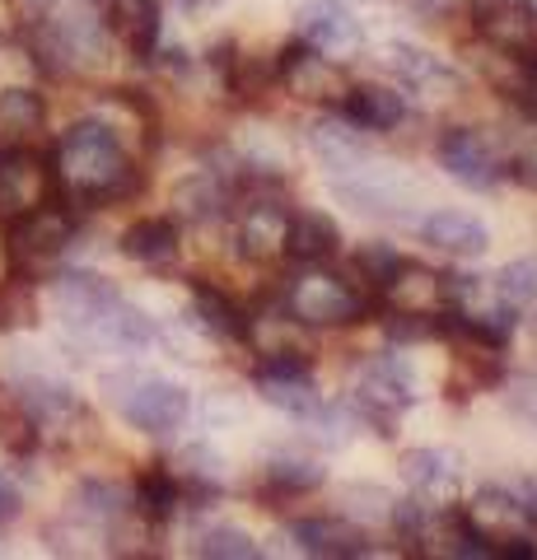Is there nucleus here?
Wrapping results in <instances>:
<instances>
[{"label": "nucleus", "mask_w": 537, "mask_h": 560, "mask_svg": "<svg viewBox=\"0 0 537 560\" xmlns=\"http://www.w3.org/2000/svg\"><path fill=\"white\" fill-rule=\"evenodd\" d=\"M341 253V230L332 215L323 210H294L290 215V230H285V257L290 261H304V267H323Z\"/></svg>", "instance_id": "nucleus-21"}, {"label": "nucleus", "mask_w": 537, "mask_h": 560, "mask_svg": "<svg viewBox=\"0 0 537 560\" xmlns=\"http://www.w3.org/2000/svg\"><path fill=\"white\" fill-rule=\"evenodd\" d=\"M75 238V220L66 215L61 206H33L24 215H14L10 224V257L24 261V267H43V261H57Z\"/></svg>", "instance_id": "nucleus-9"}, {"label": "nucleus", "mask_w": 537, "mask_h": 560, "mask_svg": "<svg viewBox=\"0 0 537 560\" xmlns=\"http://www.w3.org/2000/svg\"><path fill=\"white\" fill-rule=\"evenodd\" d=\"M285 308H290V318L304 323V327H346V323H360L365 294H360L355 285H346L341 276L308 271L290 285Z\"/></svg>", "instance_id": "nucleus-5"}, {"label": "nucleus", "mask_w": 537, "mask_h": 560, "mask_svg": "<svg viewBox=\"0 0 537 560\" xmlns=\"http://www.w3.org/2000/svg\"><path fill=\"white\" fill-rule=\"evenodd\" d=\"M318 486H327V467L318 458H304V453H271L267 458V495H314Z\"/></svg>", "instance_id": "nucleus-28"}, {"label": "nucleus", "mask_w": 537, "mask_h": 560, "mask_svg": "<svg viewBox=\"0 0 537 560\" xmlns=\"http://www.w3.org/2000/svg\"><path fill=\"white\" fill-rule=\"evenodd\" d=\"M472 24L491 51L537 57V5L533 0H472Z\"/></svg>", "instance_id": "nucleus-10"}, {"label": "nucleus", "mask_w": 537, "mask_h": 560, "mask_svg": "<svg viewBox=\"0 0 537 560\" xmlns=\"http://www.w3.org/2000/svg\"><path fill=\"white\" fill-rule=\"evenodd\" d=\"M192 551L206 556V560H257L262 556V547H257L244 528H234V523H215V528H206Z\"/></svg>", "instance_id": "nucleus-33"}, {"label": "nucleus", "mask_w": 537, "mask_h": 560, "mask_svg": "<svg viewBox=\"0 0 537 560\" xmlns=\"http://www.w3.org/2000/svg\"><path fill=\"white\" fill-rule=\"evenodd\" d=\"M341 504H346V518L351 523H360V528H388L393 523V510H397V495L393 490H384V486H351L341 495Z\"/></svg>", "instance_id": "nucleus-32"}, {"label": "nucleus", "mask_w": 537, "mask_h": 560, "mask_svg": "<svg viewBox=\"0 0 537 560\" xmlns=\"http://www.w3.org/2000/svg\"><path fill=\"white\" fill-rule=\"evenodd\" d=\"M308 150L318 154V164L341 178V173H355L360 164H370V145H365V131L346 117H323L308 127Z\"/></svg>", "instance_id": "nucleus-17"}, {"label": "nucleus", "mask_w": 537, "mask_h": 560, "mask_svg": "<svg viewBox=\"0 0 537 560\" xmlns=\"http://www.w3.org/2000/svg\"><path fill=\"white\" fill-rule=\"evenodd\" d=\"M57 173L80 201H117V197H131V191L141 187L117 131L108 121H94V117L75 121V127L61 136Z\"/></svg>", "instance_id": "nucleus-1"}, {"label": "nucleus", "mask_w": 537, "mask_h": 560, "mask_svg": "<svg viewBox=\"0 0 537 560\" xmlns=\"http://www.w3.org/2000/svg\"><path fill=\"white\" fill-rule=\"evenodd\" d=\"M14 10H20L28 24H43V20L57 14V0H14Z\"/></svg>", "instance_id": "nucleus-41"}, {"label": "nucleus", "mask_w": 537, "mask_h": 560, "mask_svg": "<svg viewBox=\"0 0 537 560\" xmlns=\"http://www.w3.org/2000/svg\"><path fill=\"white\" fill-rule=\"evenodd\" d=\"M51 197V168L24 145L0 150V215H24Z\"/></svg>", "instance_id": "nucleus-12"}, {"label": "nucleus", "mask_w": 537, "mask_h": 560, "mask_svg": "<svg viewBox=\"0 0 537 560\" xmlns=\"http://www.w3.org/2000/svg\"><path fill=\"white\" fill-rule=\"evenodd\" d=\"M108 393L117 401V411H122V420L141 434H173V430H183L187 416H192V397H187V388L164 378V374L108 378Z\"/></svg>", "instance_id": "nucleus-3"}, {"label": "nucleus", "mask_w": 537, "mask_h": 560, "mask_svg": "<svg viewBox=\"0 0 537 560\" xmlns=\"http://www.w3.org/2000/svg\"><path fill=\"white\" fill-rule=\"evenodd\" d=\"M38 323V300L24 280H5L0 285V331H14V327H33Z\"/></svg>", "instance_id": "nucleus-36"}, {"label": "nucleus", "mask_w": 537, "mask_h": 560, "mask_svg": "<svg viewBox=\"0 0 537 560\" xmlns=\"http://www.w3.org/2000/svg\"><path fill=\"white\" fill-rule=\"evenodd\" d=\"M285 230H290V215L271 201H253L248 215L238 220V257L244 261H281L285 257Z\"/></svg>", "instance_id": "nucleus-20"}, {"label": "nucleus", "mask_w": 537, "mask_h": 560, "mask_svg": "<svg viewBox=\"0 0 537 560\" xmlns=\"http://www.w3.org/2000/svg\"><path fill=\"white\" fill-rule=\"evenodd\" d=\"M122 253L141 267H164V261L178 257V220L173 215H145L127 224L122 234Z\"/></svg>", "instance_id": "nucleus-25"}, {"label": "nucleus", "mask_w": 537, "mask_h": 560, "mask_svg": "<svg viewBox=\"0 0 537 560\" xmlns=\"http://www.w3.org/2000/svg\"><path fill=\"white\" fill-rule=\"evenodd\" d=\"M365 5H374V0H365Z\"/></svg>", "instance_id": "nucleus-43"}, {"label": "nucleus", "mask_w": 537, "mask_h": 560, "mask_svg": "<svg viewBox=\"0 0 537 560\" xmlns=\"http://www.w3.org/2000/svg\"><path fill=\"white\" fill-rule=\"evenodd\" d=\"M300 43L341 61L365 47V24H360L355 10L341 5V0H308L300 10Z\"/></svg>", "instance_id": "nucleus-11"}, {"label": "nucleus", "mask_w": 537, "mask_h": 560, "mask_svg": "<svg viewBox=\"0 0 537 560\" xmlns=\"http://www.w3.org/2000/svg\"><path fill=\"white\" fill-rule=\"evenodd\" d=\"M505 401H510V411L518 416V420H528V425H537V374H505Z\"/></svg>", "instance_id": "nucleus-37"}, {"label": "nucleus", "mask_w": 537, "mask_h": 560, "mask_svg": "<svg viewBox=\"0 0 537 560\" xmlns=\"http://www.w3.org/2000/svg\"><path fill=\"white\" fill-rule=\"evenodd\" d=\"M495 300L510 304V308L537 304V257H514L510 267L495 276Z\"/></svg>", "instance_id": "nucleus-34"}, {"label": "nucleus", "mask_w": 537, "mask_h": 560, "mask_svg": "<svg viewBox=\"0 0 537 560\" xmlns=\"http://www.w3.org/2000/svg\"><path fill=\"white\" fill-rule=\"evenodd\" d=\"M168 471H173V481H178L183 500L211 504V500L224 495V458L215 448H206V444H187Z\"/></svg>", "instance_id": "nucleus-23"}, {"label": "nucleus", "mask_w": 537, "mask_h": 560, "mask_svg": "<svg viewBox=\"0 0 537 560\" xmlns=\"http://www.w3.org/2000/svg\"><path fill=\"white\" fill-rule=\"evenodd\" d=\"M51 300H57V313L61 323L80 331L84 341H94V331L103 327V318L122 304V294H117L113 280L103 276H90V271H66L57 276V285H51Z\"/></svg>", "instance_id": "nucleus-8"}, {"label": "nucleus", "mask_w": 537, "mask_h": 560, "mask_svg": "<svg viewBox=\"0 0 537 560\" xmlns=\"http://www.w3.org/2000/svg\"><path fill=\"white\" fill-rule=\"evenodd\" d=\"M341 117L370 136H388L407 121V94H397L393 84H351L341 98Z\"/></svg>", "instance_id": "nucleus-18"}, {"label": "nucleus", "mask_w": 537, "mask_h": 560, "mask_svg": "<svg viewBox=\"0 0 537 560\" xmlns=\"http://www.w3.org/2000/svg\"><path fill=\"white\" fill-rule=\"evenodd\" d=\"M187 10H206V5H215V0H183Z\"/></svg>", "instance_id": "nucleus-42"}, {"label": "nucleus", "mask_w": 537, "mask_h": 560, "mask_svg": "<svg viewBox=\"0 0 537 560\" xmlns=\"http://www.w3.org/2000/svg\"><path fill=\"white\" fill-rule=\"evenodd\" d=\"M75 514L84 523H98V528H113V523H122L131 514V495L113 481H84L75 490Z\"/></svg>", "instance_id": "nucleus-31"}, {"label": "nucleus", "mask_w": 537, "mask_h": 560, "mask_svg": "<svg viewBox=\"0 0 537 560\" xmlns=\"http://www.w3.org/2000/svg\"><path fill=\"white\" fill-rule=\"evenodd\" d=\"M253 388H257V397L267 401V407H281L285 416H294V420H304L308 411L323 401V393L314 388V374L308 378H281V374H253Z\"/></svg>", "instance_id": "nucleus-30"}, {"label": "nucleus", "mask_w": 537, "mask_h": 560, "mask_svg": "<svg viewBox=\"0 0 537 560\" xmlns=\"http://www.w3.org/2000/svg\"><path fill=\"white\" fill-rule=\"evenodd\" d=\"M192 323L206 331V337L220 341H248V318L230 294L215 285H192Z\"/></svg>", "instance_id": "nucleus-26"}, {"label": "nucleus", "mask_w": 537, "mask_h": 560, "mask_svg": "<svg viewBox=\"0 0 537 560\" xmlns=\"http://www.w3.org/2000/svg\"><path fill=\"white\" fill-rule=\"evenodd\" d=\"M505 383V360L500 350H481V346H463L454 355V370H448V397L467 401L477 393H491Z\"/></svg>", "instance_id": "nucleus-24"}, {"label": "nucleus", "mask_w": 537, "mask_h": 560, "mask_svg": "<svg viewBox=\"0 0 537 560\" xmlns=\"http://www.w3.org/2000/svg\"><path fill=\"white\" fill-rule=\"evenodd\" d=\"M402 267H407V257L397 248H388V243H365V248L355 253V276L365 280L370 290H388Z\"/></svg>", "instance_id": "nucleus-35"}, {"label": "nucleus", "mask_w": 537, "mask_h": 560, "mask_svg": "<svg viewBox=\"0 0 537 560\" xmlns=\"http://www.w3.org/2000/svg\"><path fill=\"white\" fill-rule=\"evenodd\" d=\"M178 504H183L178 481H173V471H164V467L145 471V477L136 481V490H131V514H141L150 528H164V523L178 514Z\"/></svg>", "instance_id": "nucleus-29"}, {"label": "nucleus", "mask_w": 537, "mask_h": 560, "mask_svg": "<svg viewBox=\"0 0 537 560\" xmlns=\"http://www.w3.org/2000/svg\"><path fill=\"white\" fill-rule=\"evenodd\" d=\"M467 523L487 537L491 556H514V560H533L537 556V541L524 523V510H518L514 490L510 486H481L472 490V500L463 504Z\"/></svg>", "instance_id": "nucleus-4"}, {"label": "nucleus", "mask_w": 537, "mask_h": 560, "mask_svg": "<svg viewBox=\"0 0 537 560\" xmlns=\"http://www.w3.org/2000/svg\"><path fill=\"white\" fill-rule=\"evenodd\" d=\"M103 5H108L113 33L131 47L136 61H154V57H160V38H164L160 0H103Z\"/></svg>", "instance_id": "nucleus-19"}, {"label": "nucleus", "mask_w": 537, "mask_h": 560, "mask_svg": "<svg viewBox=\"0 0 537 560\" xmlns=\"http://www.w3.org/2000/svg\"><path fill=\"white\" fill-rule=\"evenodd\" d=\"M458 467H463V458L448 448H407L402 453V477L411 486V495L430 504V510L458 504Z\"/></svg>", "instance_id": "nucleus-13"}, {"label": "nucleus", "mask_w": 537, "mask_h": 560, "mask_svg": "<svg viewBox=\"0 0 537 560\" xmlns=\"http://www.w3.org/2000/svg\"><path fill=\"white\" fill-rule=\"evenodd\" d=\"M384 66L393 70L402 84H411V90H421L430 98H454L458 94V75L448 70L435 51H425V47H416V43H388L384 47Z\"/></svg>", "instance_id": "nucleus-16"}, {"label": "nucleus", "mask_w": 537, "mask_h": 560, "mask_svg": "<svg viewBox=\"0 0 537 560\" xmlns=\"http://www.w3.org/2000/svg\"><path fill=\"white\" fill-rule=\"evenodd\" d=\"M440 164L454 183L477 191H491L505 183V154H500V145L481 127H448L440 136Z\"/></svg>", "instance_id": "nucleus-6"}, {"label": "nucleus", "mask_w": 537, "mask_h": 560, "mask_svg": "<svg viewBox=\"0 0 537 560\" xmlns=\"http://www.w3.org/2000/svg\"><path fill=\"white\" fill-rule=\"evenodd\" d=\"M43 121H47L43 94H33V90H5V94H0V150L28 145V140L43 131Z\"/></svg>", "instance_id": "nucleus-27"}, {"label": "nucleus", "mask_w": 537, "mask_h": 560, "mask_svg": "<svg viewBox=\"0 0 537 560\" xmlns=\"http://www.w3.org/2000/svg\"><path fill=\"white\" fill-rule=\"evenodd\" d=\"M24 510V495H20V486H14L10 477H0V523H10L14 514Z\"/></svg>", "instance_id": "nucleus-40"}, {"label": "nucleus", "mask_w": 537, "mask_h": 560, "mask_svg": "<svg viewBox=\"0 0 537 560\" xmlns=\"http://www.w3.org/2000/svg\"><path fill=\"white\" fill-rule=\"evenodd\" d=\"M230 183L220 178L215 168L206 173H192L173 187V220H192V224H211V220H224L230 215Z\"/></svg>", "instance_id": "nucleus-22"}, {"label": "nucleus", "mask_w": 537, "mask_h": 560, "mask_svg": "<svg viewBox=\"0 0 537 560\" xmlns=\"http://www.w3.org/2000/svg\"><path fill=\"white\" fill-rule=\"evenodd\" d=\"M514 500H518V510H524V523H528V533L537 537V477H524L514 486Z\"/></svg>", "instance_id": "nucleus-39"}, {"label": "nucleus", "mask_w": 537, "mask_h": 560, "mask_svg": "<svg viewBox=\"0 0 537 560\" xmlns=\"http://www.w3.org/2000/svg\"><path fill=\"white\" fill-rule=\"evenodd\" d=\"M416 397H421V374L411 370L407 355H378L360 364L351 383V411L365 425H374V434H384V440L397 434V420H402V411Z\"/></svg>", "instance_id": "nucleus-2"}, {"label": "nucleus", "mask_w": 537, "mask_h": 560, "mask_svg": "<svg viewBox=\"0 0 537 560\" xmlns=\"http://www.w3.org/2000/svg\"><path fill=\"white\" fill-rule=\"evenodd\" d=\"M276 80L285 84L290 98L300 103H341L346 90H351V75L337 57H323V51L294 43L276 57Z\"/></svg>", "instance_id": "nucleus-7"}, {"label": "nucleus", "mask_w": 537, "mask_h": 560, "mask_svg": "<svg viewBox=\"0 0 537 560\" xmlns=\"http://www.w3.org/2000/svg\"><path fill=\"white\" fill-rule=\"evenodd\" d=\"M416 230H421V238L430 243V248H440L448 257H481V253L491 248L487 220L472 215V210H454V206L430 210V215L416 224Z\"/></svg>", "instance_id": "nucleus-15"}, {"label": "nucleus", "mask_w": 537, "mask_h": 560, "mask_svg": "<svg viewBox=\"0 0 537 560\" xmlns=\"http://www.w3.org/2000/svg\"><path fill=\"white\" fill-rule=\"evenodd\" d=\"M505 178L524 183V187H537V150H514V154H505Z\"/></svg>", "instance_id": "nucleus-38"}, {"label": "nucleus", "mask_w": 537, "mask_h": 560, "mask_svg": "<svg viewBox=\"0 0 537 560\" xmlns=\"http://www.w3.org/2000/svg\"><path fill=\"white\" fill-rule=\"evenodd\" d=\"M285 533L304 556H323V560H360V556L374 551L370 533L346 514L341 518H294Z\"/></svg>", "instance_id": "nucleus-14"}]
</instances>
